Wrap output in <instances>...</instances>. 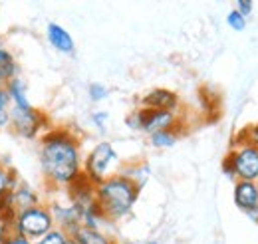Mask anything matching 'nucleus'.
I'll return each instance as SVG.
<instances>
[{
  "label": "nucleus",
  "mask_w": 258,
  "mask_h": 244,
  "mask_svg": "<svg viewBox=\"0 0 258 244\" xmlns=\"http://www.w3.org/2000/svg\"><path fill=\"white\" fill-rule=\"evenodd\" d=\"M0 129H10V109H0Z\"/></svg>",
  "instance_id": "nucleus-28"
},
{
  "label": "nucleus",
  "mask_w": 258,
  "mask_h": 244,
  "mask_svg": "<svg viewBox=\"0 0 258 244\" xmlns=\"http://www.w3.org/2000/svg\"><path fill=\"white\" fill-rule=\"evenodd\" d=\"M141 131L153 135L157 131L173 129L177 127V113L175 111H165V109H147L141 107Z\"/></svg>",
  "instance_id": "nucleus-7"
},
{
  "label": "nucleus",
  "mask_w": 258,
  "mask_h": 244,
  "mask_svg": "<svg viewBox=\"0 0 258 244\" xmlns=\"http://www.w3.org/2000/svg\"><path fill=\"white\" fill-rule=\"evenodd\" d=\"M4 244H34L30 238H26V236H22V234H16V232H12L10 236H8V240Z\"/></svg>",
  "instance_id": "nucleus-26"
},
{
  "label": "nucleus",
  "mask_w": 258,
  "mask_h": 244,
  "mask_svg": "<svg viewBox=\"0 0 258 244\" xmlns=\"http://www.w3.org/2000/svg\"><path fill=\"white\" fill-rule=\"evenodd\" d=\"M12 205H14L16 213H24V211H30L34 207H40L42 199H40V193L32 185L20 181V185L12 191Z\"/></svg>",
  "instance_id": "nucleus-10"
},
{
  "label": "nucleus",
  "mask_w": 258,
  "mask_h": 244,
  "mask_svg": "<svg viewBox=\"0 0 258 244\" xmlns=\"http://www.w3.org/2000/svg\"><path fill=\"white\" fill-rule=\"evenodd\" d=\"M145 244H157L155 240H149V242H145Z\"/></svg>",
  "instance_id": "nucleus-30"
},
{
  "label": "nucleus",
  "mask_w": 258,
  "mask_h": 244,
  "mask_svg": "<svg viewBox=\"0 0 258 244\" xmlns=\"http://www.w3.org/2000/svg\"><path fill=\"white\" fill-rule=\"evenodd\" d=\"M141 107L147 109H165V111H177L179 107V95L165 88H155L141 97Z\"/></svg>",
  "instance_id": "nucleus-8"
},
{
  "label": "nucleus",
  "mask_w": 258,
  "mask_h": 244,
  "mask_svg": "<svg viewBox=\"0 0 258 244\" xmlns=\"http://www.w3.org/2000/svg\"><path fill=\"white\" fill-rule=\"evenodd\" d=\"M46 40H48V44H50L56 52H60V54L70 56V54L76 52V42H74L72 34L66 30L62 24H58V22H50V24L46 26Z\"/></svg>",
  "instance_id": "nucleus-9"
},
{
  "label": "nucleus",
  "mask_w": 258,
  "mask_h": 244,
  "mask_svg": "<svg viewBox=\"0 0 258 244\" xmlns=\"http://www.w3.org/2000/svg\"><path fill=\"white\" fill-rule=\"evenodd\" d=\"M139 197V189L123 175H113L96 187V201L107 220L127 216Z\"/></svg>",
  "instance_id": "nucleus-2"
},
{
  "label": "nucleus",
  "mask_w": 258,
  "mask_h": 244,
  "mask_svg": "<svg viewBox=\"0 0 258 244\" xmlns=\"http://www.w3.org/2000/svg\"><path fill=\"white\" fill-rule=\"evenodd\" d=\"M88 95H90V101H94V103H101L103 99H107L109 90H107L103 84L94 82V84H90V88H88Z\"/></svg>",
  "instance_id": "nucleus-19"
},
{
  "label": "nucleus",
  "mask_w": 258,
  "mask_h": 244,
  "mask_svg": "<svg viewBox=\"0 0 258 244\" xmlns=\"http://www.w3.org/2000/svg\"><path fill=\"white\" fill-rule=\"evenodd\" d=\"M119 175L127 177L129 181L141 191L145 181H147L149 175H151V169H149L145 163H137V165H127V167H123V169L119 171Z\"/></svg>",
  "instance_id": "nucleus-14"
},
{
  "label": "nucleus",
  "mask_w": 258,
  "mask_h": 244,
  "mask_svg": "<svg viewBox=\"0 0 258 244\" xmlns=\"http://www.w3.org/2000/svg\"><path fill=\"white\" fill-rule=\"evenodd\" d=\"M20 185V177L14 169H6L2 163H0V195L2 193H8V191H14L16 187Z\"/></svg>",
  "instance_id": "nucleus-16"
},
{
  "label": "nucleus",
  "mask_w": 258,
  "mask_h": 244,
  "mask_svg": "<svg viewBox=\"0 0 258 244\" xmlns=\"http://www.w3.org/2000/svg\"><path fill=\"white\" fill-rule=\"evenodd\" d=\"M177 139H179L177 127L165 129V131H157V133L149 135V141H151V145H153L155 149H169V147H173V145L177 143Z\"/></svg>",
  "instance_id": "nucleus-15"
},
{
  "label": "nucleus",
  "mask_w": 258,
  "mask_h": 244,
  "mask_svg": "<svg viewBox=\"0 0 258 244\" xmlns=\"http://www.w3.org/2000/svg\"><path fill=\"white\" fill-rule=\"evenodd\" d=\"M70 244H78V242H74V240H70Z\"/></svg>",
  "instance_id": "nucleus-31"
},
{
  "label": "nucleus",
  "mask_w": 258,
  "mask_h": 244,
  "mask_svg": "<svg viewBox=\"0 0 258 244\" xmlns=\"http://www.w3.org/2000/svg\"><path fill=\"white\" fill-rule=\"evenodd\" d=\"M8 62H14V56H12V52L0 42V64H8Z\"/></svg>",
  "instance_id": "nucleus-27"
},
{
  "label": "nucleus",
  "mask_w": 258,
  "mask_h": 244,
  "mask_svg": "<svg viewBox=\"0 0 258 244\" xmlns=\"http://www.w3.org/2000/svg\"><path fill=\"white\" fill-rule=\"evenodd\" d=\"M246 135H248V141H250V145L258 149V125H254L252 129H248V131H246Z\"/></svg>",
  "instance_id": "nucleus-29"
},
{
  "label": "nucleus",
  "mask_w": 258,
  "mask_h": 244,
  "mask_svg": "<svg viewBox=\"0 0 258 244\" xmlns=\"http://www.w3.org/2000/svg\"><path fill=\"white\" fill-rule=\"evenodd\" d=\"M223 169L228 177H238L240 181H254L258 177V149L246 145L230 153L223 161Z\"/></svg>",
  "instance_id": "nucleus-6"
},
{
  "label": "nucleus",
  "mask_w": 258,
  "mask_h": 244,
  "mask_svg": "<svg viewBox=\"0 0 258 244\" xmlns=\"http://www.w3.org/2000/svg\"><path fill=\"white\" fill-rule=\"evenodd\" d=\"M10 234H12V226H10L6 220H2V218H0V244L6 242Z\"/></svg>",
  "instance_id": "nucleus-25"
},
{
  "label": "nucleus",
  "mask_w": 258,
  "mask_h": 244,
  "mask_svg": "<svg viewBox=\"0 0 258 244\" xmlns=\"http://www.w3.org/2000/svg\"><path fill=\"white\" fill-rule=\"evenodd\" d=\"M0 109H12V101H10L6 86H0Z\"/></svg>",
  "instance_id": "nucleus-24"
},
{
  "label": "nucleus",
  "mask_w": 258,
  "mask_h": 244,
  "mask_svg": "<svg viewBox=\"0 0 258 244\" xmlns=\"http://www.w3.org/2000/svg\"><path fill=\"white\" fill-rule=\"evenodd\" d=\"M48 125L46 115L36 109H18V107H12L10 109V131L22 139H28L34 141L36 137L42 135V129Z\"/></svg>",
  "instance_id": "nucleus-5"
},
{
  "label": "nucleus",
  "mask_w": 258,
  "mask_h": 244,
  "mask_svg": "<svg viewBox=\"0 0 258 244\" xmlns=\"http://www.w3.org/2000/svg\"><path fill=\"white\" fill-rule=\"evenodd\" d=\"M141 123H143V119H141V107L133 109L125 117V125H127L129 129H133V131H141Z\"/></svg>",
  "instance_id": "nucleus-21"
},
{
  "label": "nucleus",
  "mask_w": 258,
  "mask_h": 244,
  "mask_svg": "<svg viewBox=\"0 0 258 244\" xmlns=\"http://www.w3.org/2000/svg\"><path fill=\"white\" fill-rule=\"evenodd\" d=\"M70 234L62 230V228H58V226H54L48 234H44L40 240H36L34 244H70Z\"/></svg>",
  "instance_id": "nucleus-17"
},
{
  "label": "nucleus",
  "mask_w": 258,
  "mask_h": 244,
  "mask_svg": "<svg viewBox=\"0 0 258 244\" xmlns=\"http://www.w3.org/2000/svg\"><path fill=\"white\" fill-rule=\"evenodd\" d=\"M6 90H8V95H10L12 107H18V109H30V107H34L32 103H30V99H28L26 84H24V80L20 76L14 78L12 82H8Z\"/></svg>",
  "instance_id": "nucleus-12"
},
{
  "label": "nucleus",
  "mask_w": 258,
  "mask_h": 244,
  "mask_svg": "<svg viewBox=\"0 0 258 244\" xmlns=\"http://www.w3.org/2000/svg\"><path fill=\"white\" fill-rule=\"evenodd\" d=\"M40 169L48 187H70L82 173V155L78 139L66 129H48L40 139Z\"/></svg>",
  "instance_id": "nucleus-1"
},
{
  "label": "nucleus",
  "mask_w": 258,
  "mask_h": 244,
  "mask_svg": "<svg viewBox=\"0 0 258 244\" xmlns=\"http://www.w3.org/2000/svg\"><path fill=\"white\" fill-rule=\"evenodd\" d=\"M70 238L78 244H117L103 230H92V228H86V226H80Z\"/></svg>",
  "instance_id": "nucleus-13"
},
{
  "label": "nucleus",
  "mask_w": 258,
  "mask_h": 244,
  "mask_svg": "<svg viewBox=\"0 0 258 244\" xmlns=\"http://www.w3.org/2000/svg\"><path fill=\"white\" fill-rule=\"evenodd\" d=\"M226 24H228L232 30L242 32L244 30V26H246V18L240 16L236 10H232V12H228V16H226Z\"/></svg>",
  "instance_id": "nucleus-20"
},
{
  "label": "nucleus",
  "mask_w": 258,
  "mask_h": 244,
  "mask_svg": "<svg viewBox=\"0 0 258 244\" xmlns=\"http://www.w3.org/2000/svg\"><path fill=\"white\" fill-rule=\"evenodd\" d=\"M119 165V155L113 149L109 141H99L92 151L88 153L86 163H84V175L92 185H101L113 177L115 167Z\"/></svg>",
  "instance_id": "nucleus-3"
},
{
  "label": "nucleus",
  "mask_w": 258,
  "mask_h": 244,
  "mask_svg": "<svg viewBox=\"0 0 258 244\" xmlns=\"http://www.w3.org/2000/svg\"><path fill=\"white\" fill-rule=\"evenodd\" d=\"M54 216L48 207V203H42L40 207H34L30 211L18 213L12 224V232L22 234L26 238H30L32 242L40 240L44 234H48L54 228Z\"/></svg>",
  "instance_id": "nucleus-4"
},
{
  "label": "nucleus",
  "mask_w": 258,
  "mask_h": 244,
  "mask_svg": "<svg viewBox=\"0 0 258 244\" xmlns=\"http://www.w3.org/2000/svg\"><path fill=\"white\" fill-rule=\"evenodd\" d=\"M18 62H8V64H0V86H6L8 82H12L14 78H18Z\"/></svg>",
  "instance_id": "nucleus-18"
},
{
  "label": "nucleus",
  "mask_w": 258,
  "mask_h": 244,
  "mask_svg": "<svg viewBox=\"0 0 258 244\" xmlns=\"http://www.w3.org/2000/svg\"><path fill=\"white\" fill-rule=\"evenodd\" d=\"M234 203L238 209L252 213L258 209V187L252 181H238L234 187Z\"/></svg>",
  "instance_id": "nucleus-11"
},
{
  "label": "nucleus",
  "mask_w": 258,
  "mask_h": 244,
  "mask_svg": "<svg viewBox=\"0 0 258 244\" xmlns=\"http://www.w3.org/2000/svg\"><path fill=\"white\" fill-rule=\"evenodd\" d=\"M252 6H254L252 2H248V0H240V2L236 4V12H238L240 16H244V18H246V16H250Z\"/></svg>",
  "instance_id": "nucleus-23"
},
{
  "label": "nucleus",
  "mask_w": 258,
  "mask_h": 244,
  "mask_svg": "<svg viewBox=\"0 0 258 244\" xmlns=\"http://www.w3.org/2000/svg\"><path fill=\"white\" fill-rule=\"evenodd\" d=\"M107 121H109V113L107 111H101V109H97L92 113V123L96 125L99 131H105V127H107Z\"/></svg>",
  "instance_id": "nucleus-22"
}]
</instances>
